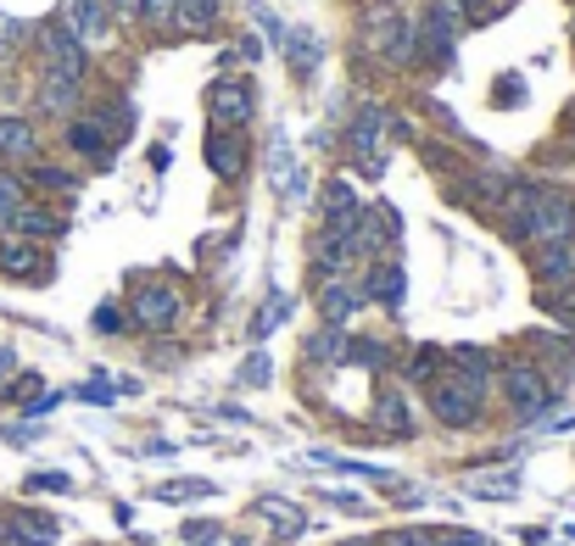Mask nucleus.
Segmentation results:
<instances>
[{
	"instance_id": "f257e3e1",
	"label": "nucleus",
	"mask_w": 575,
	"mask_h": 546,
	"mask_svg": "<svg viewBox=\"0 0 575 546\" xmlns=\"http://www.w3.org/2000/svg\"><path fill=\"white\" fill-rule=\"evenodd\" d=\"M520 245H553V240H575V196L569 190H553V185H536L520 229L509 234Z\"/></svg>"
},
{
	"instance_id": "f03ea898",
	"label": "nucleus",
	"mask_w": 575,
	"mask_h": 546,
	"mask_svg": "<svg viewBox=\"0 0 575 546\" xmlns=\"http://www.w3.org/2000/svg\"><path fill=\"white\" fill-rule=\"evenodd\" d=\"M498 391H503V402H509V413H514L520 424H536V418L558 402L547 369H542V362H531V357L503 362V369H498Z\"/></svg>"
},
{
	"instance_id": "7ed1b4c3",
	"label": "nucleus",
	"mask_w": 575,
	"mask_h": 546,
	"mask_svg": "<svg viewBox=\"0 0 575 546\" xmlns=\"http://www.w3.org/2000/svg\"><path fill=\"white\" fill-rule=\"evenodd\" d=\"M85 73H90V45H78L62 23H45L40 29V78L85 84Z\"/></svg>"
},
{
	"instance_id": "20e7f679",
	"label": "nucleus",
	"mask_w": 575,
	"mask_h": 546,
	"mask_svg": "<svg viewBox=\"0 0 575 546\" xmlns=\"http://www.w3.org/2000/svg\"><path fill=\"white\" fill-rule=\"evenodd\" d=\"M258 112V89L252 78H240V73H224L207 84V123L213 129H246Z\"/></svg>"
},
{
	"instance_id": "39448f33",
	"label": "nucleus",
	"mask_w": 575,
	"mask_h": 546,
	"mask_svg": "<svg viewBox=\"0 0 575 546\" xmlns=\"http://www.w3.org/2000/svg\"><path fill=\"white\" fill-rule=\"evenodd\" d=\"M369 45L391 67H414V56H420V34H414V23H408L397 7H375L369 12Z\"/></svg>"
},
{
	"instance_id": "423d86ee",
	"label": "nucleus",
	"mask_w": 575,
	"mask_h": 546,
	"mask_svg": "<svg viewBox=\"0 0 575 546\" xmlns=\"http://www.w3.org/2000/svg\"><path fill=\"white\" fill-rule=\"evenodd\" d=\"M386 134H391V112L386 107H358V118L347 123V151L358 156V167L369 178L386 173V145H380Z\"/></svg>"
},
{
	"instance_id": "0eeeda50",
	"label": "nucleus",
	"mask_w": 575,
	"mask_h": 546,
	"mask_svg": "<svg viewBox=\"0 0 575 546\" xmlns=\"http://www.w3.org/2000/svg\"><path fill=\"white\" fill-rule=\"evenodd\" d=\"M202 162L218 185H240L246 167H252V145H246L240 129H213L207 123V140H202Z\"/></svg>"
},
{
	"instance_id": "6e6552de",
	"label": "nucleus",
	"mask_w": 575,
	"mask_h": 546,
	"mask_svg": "<svg viewBox=\"0 0 575 546\" xmlns=\"http://www.w3.org/2000/svg\"><path fill=\"white\" fill-rule=\"evenodd\" d=\"M425 407H431V418H436V424H447V429H469V424H480V407H486V402H480V396H469V391H464V385L442 369V374L425 385Z\"/></svg>"
},
{
	"instance_id": "1a4fd4ad",
	"label": "nucleus",
	"mask_w": 575,
	"mask_h": 546,
	"mask_svg": "<svg viewBox=\"0 0 575 546\" xmlns=\"http://www.w3.org/2000/svg\"><path fill=\"white\" fill-rule=\"evenodd\" d=\"M129 318H134L140 329H151V335L174 329V324H180V291H174V285H162V280L134 285V296H129Z\"/></svg>"
},
{
	"instance_id": "9d476101",
	"label": "nucleus",
	"mask_w": 575,
	"mask_h": 546,
	"mask_svg": "<svg viewBox=\"0 0 575 546\" xmlns=\"http://www.w3.org/2000/svg\"><path fill=\"white\" fill-rule=\"evenodd\" d=\"M78 45H101L112 40V12H107V0H62V18H56Z\"/></svg>"
},
{
	"instance_id": "9b49d317",
	"label": "nucleus",
	"mask_w": 575,
	"mask_h": 546,
	"mask_svg": "<svg viewBox=\"0 0 575 546\" xmlns=\"http://www.w3.org/2000/svg\"><path fill=\"white\" fill-rule=\"evenodd\" d=\"M364 307L369 302H364V285L358 280H347V273H336V280H318V318L330 324V329L352 324Z\"/></svg>"
},
{
	"instance_id": "f8f14e48",
	"label": "nucleus",
	"mask_w": 575,
	"mask_h": 546,
	"mask_svg": "<svg viewBox=\"0 0 575 546\" xmlns=\"http://www.w3.org/2000/svg\"><path fill=\"white\" fill-rule=\"evenodd\" d=\"M352 262H358L352 229H330V223H318V234H313V273H318V280H336V273H347Z\"/></svg>"
},
{
	"instance_id": "ddd939ff",
	"label": "nucleus",
	"mask_w": 575,
	"mask_h": 546,
	"mask_svg": "<svg viewBox=\"0 0 575 546\" xmlns=\"http://www.w3.org/2000/svg\"><path fill=\"white\" fill-rule=\"evenodd\" d=\"M56 535H62V524L51 513H34V507H18V513L0 518V540L7 546H56Z\"/></svg>"
},
{
	"instance_id": "4468645a",
	"label": "nucleus",
	"mask_w": 575,
	"mask_h": 546,
	"mask_svg": "<svg viewBox=\"0 0 575 546\" xmlns=\"http://www.w3.org/2000/svg\"><path fill=\"white\" fill-rule=\"evenodd\" d=\"M364 302H375V307H386V313H397L402 307V296H408V280H402V267L397 262H386V256H375L369 262V273H364Z\"/></svg>"
},
{
	"instance_id": "2eb2a0df",
	"label": "nucleus",
	"mask_w": 575,
	"mask_h": 546,
	"mask_svg": "<svg viewBox=\"0 0 575 546\" xmlns=\"http://www.w3.org/2000/svg\"><path fill=\"white\" fill-rule=\"evenodd\" d=\"M531 273L536 285H575V240H553V245H531Z\"/></svg>"
},
{
	"instance_id": "dca6fc26",
	"label": "nucleus",
	"mask_w": 575,
	"mask_h": 546,
	"mask_svg": "<svg viewBox=\"0 0 575 546\" xmlns=\"http://www.w3.org/2000/svg\"><path fill=\"white\" fill-rule=\"evenodd\" d=\"M18 240H34V245H45V240H62L67 234V218L62 212H51V207H40V201H23L18 212H12V223H7Z\"/></svg>"
},
{
	"instance_id": "f3484780",
	"label": "nucleus",
	"mask_w": 575,
	"mask_h": 546,
	"mask_svg": "<svg viewBox=\"0 0 575 546\" xmlns=\"http://www.w3.org/2000/svg\"><path fill=\"white\" fill-rule=\"evenodd\" d=\"M358 212H364V201H358V190H352V178H330V185H324V196H318V218L330 223V229H352Z\"/></svg>"
},
{
	"instance_id": "a211bd4d",
	"label": "nucleus",
	"mask_w": 575,
	"mask_h": 546,
	"mask_svg": "<svg viewBox=\"0 0 575 546\" xmlns=\"http://www.w3.org/2000/svg\"><path fill=\"white\" fill-rule=\"evenodd\" d=\"M391 234H397V212H391V207H364L358 223H352V245H358V256H380Z\"/></svg>"
},
{
	"instance_id": "6ab92c4d",
	"label": "nucleus",
	"mask_w": 575,
	"mask_h": 546,
	"mask_svg": "<svg viewBox=\"0 0 575 546\" xmlns=\"http://www.w3.org/2000/svg\"><path fill=\"white\" fill-rule=\"evenodd\" d=\"M0 273L7 280H45V251L34 240H0Z\"/></svg>"
},
{
	"instance_id": "aec40b11",
	"label": "nucleus",
	"mask_w": 575,
	"mask_h": 546,
	"mask_svg": "<svg viewBox=\"0 0 575 546\" xmlns=\"http://www.w3.org/2000/svg\"><path fill=\"white\" fill-rule=\"evenodd\" d=\"M40 156V129L29 118H0V162H34Z\"/></svg>"
},
{
	"instance_id": "412c9836",
	"label": "nucleus",
	"mask_w": 575,
	"mask_h": 546,
	"mask_svg": "<svg viewBox=\"0 0 575 546\" xmlns=\"http://www.w3.org/2000/svg\"><path fill=\"white\" fill-rule=\"evenodd\" d=\"M67 145L78 151V156H90V162H107V151H112V140H107V129L85 112V118H67Z\"/></svg>"
},
{
	"instance_id": "4be33fe9",
	"label": "nucleus",
	"mask_w": 575,
	"mask_h": 546,
	"mask_svg": "<svg viewBox=\"0 0 575 546\" xmlns=\"http://www.w3.org/2000/svg\"><path fill=\"white\" fill-rule=\"evenodd\" d=\"M174 29H180V34H191V40H207V34L218 29V0H180Z\"/></svg>"
},
{
	"instance_id": "5701e85b",
	"label": "nucleus",
	"mask_w": 575,
	"mask_h": 546,
	"mask_svg": "<svg viewBox=\"0 0 575 546\" xmlns=\"http://www.w3.org/2000/svg\"><path fill=\"white\" fill-rule=\"evenodd\" d=\"M375 418L397 435V440H408L414 435V418H408V396L402 391H380V402H375Z\"/></svg>"
},
{
	"instance_id": "b1692460",
	"label": "nucleus",
	"mask_w": 575,
	"mask_h": 546,
	"mask_svg": "<svg viewBox=\"0 0 575 546\" xmlns=\"http://www.w3.org/2000/svg\"><path fill=\"white\" fill-rule=\"evenodd\" d=\"M73 107H78V84L40 78V112H51V118H73Z\"/></svg>"
},
{
	"instance_id": "393cba45",
	"label": "nucleus",
	"mask_w": 575,
	"mask_h": 546,
	"mask_svg": "<svg viewBox=\"0 0 575 546\" xmlns=\"http://www.w3.org/2000/svg\"><path fill=\"white\" fill-rule=\"evenodd\" d=\"M258 513H263V518H274V535H302V529H307V518H302L291 502H280V496H263V502H258Z\"/></svg>"
},
{
	"instance_id": "a878e982",
	"label": "nucleus",
	"mask_w": 575,
	"mask_h": 546,
	"mask_svg": "<svg viewBox=\"0 0 575 546\" xmlns=\"http://www.w3.org/2000/svg\"><path fill=\"white\" fill-rule=\"evenodd\" d=\"M442 369H447V351H436V346H420L414 357H408V380L414 385H431Z\"/></svg>"
},
{
	"instance_id": "bb28decb",
	"label": "nucleus",
	"mask_w": 575,
	"mask_h": 546,
	"mask_svg": "<svg viewBox=\"0 0 575 546\" xmlns=\"http://www.w3.org/2000/svg\"><path fill=\"white\" fill-rule=\"evenodd\" d=\"M29 201V185H23V178L12 173V167H0V229H7L12 223V212Z\"/></svg>"
},
{
	"instance_id": "cd10ccee",
	"label": "nucleus",
	"mask_w": 575,
	"mask_h": 546,
	"mask_svg": "<svg viewBox=\"0 0 575 546\" xmlns=\"http://www.w3.org/2000/svg\"><path fill=\"white\" fill-rule=\"evenodd\" d=\"M302 357H307V362H341V329L324 324L313 340H302Z\"/></svg>"
},
{
	"instance_id": "c85d7f7f",
	"label": "nucleus",
	"mask_w": 575,
	"mask_h": 546,
	"mask_svg": "<svg viewBox=\"0 0 575 546\" xmlns=\"http://www.w3.org/2000/svg\"><path fill=\"white\" fill-rule=\"evenodd\" d=\"M542 307H547L564 329H575V285H547V291H542Z\"/></svg>"
},
{
	"instance_id": "c756f323",
	"label": "nucleus",
	"mask_w": 575,
	"mask_h": 546,
	"mask_svg": "<svg viewBox=\"0 0 575 546\" xmlns=\"http://www.w3.org/2000/svg\"><path fill=\"white\" fill-rule=\"evenodd\" d=\"M29 185H40V190H78V178H73L67 167H51V162H34V173H29Z\"/></svg>"
},
{
	"instance_id": "7c9ffc66",
	"label": "nucleus",
	"mask_w": 575,
	"mask_h": 546,
	"mask_svg": "<svg viewBox=\"0 0 575 546\" xmlns=\"http://www.w3.org/2000/svg\"><path fill=\"white\" fill-rule=\"evenodd\" d=\"M291 67H296L302 78H307V73L318 67V45L307 40V29H291Z\"/></svg>"
},
{
	"instance_id": "2f4dec72",
	"label": "nucleus",
	"mask_w": 575,
	"mask_h": 546,
	"mask_svg": "<svg viewBox=\"0 0 575 546\" xmlns=\"http://www.w3.org/2000/svg\"><path fill=\"white\" fill-rule=\"evenodd\" d=\"M174 12H180V0H140V23H151V29H169Z\"/></svg>"
},
{
	"instance_id": "473e14b6",
	"label": "nucleus",
	"mask_w": 575,
	"mask_h": 546,
	"mask_svg": "<svg viewBox=\"0 0 575 546\" xmlns=\"http://www.w3.org/2000/svg\"><path fill=\"white\" fill-rule=\"evenodd\" d=\"M207 491H213L207 480H174V485H156L162 502H191V496H207Z\"/></svg>"
},
{
	"instance_id": "72a5a7b5",
	"label": "nucleus",
	"mask_w": 575,
	"mask_h": 546,
	"mask_svg": "<svg viewBox=\"0 0 575 546\" xmlns=\"http://www.w3.org/2000/svg\"><path fill=\"white\" fill-rule=\"evenodd\" d=\"M469 491H475V496H514V491H520V480H514V474H498V480H469Z\"/></svg>"
},
{
	"instance_id": "f704fd0d",
	"label": "nucleus",
	"mask_w": 575,
	"mask_h": 546,
	"mask_svg": "<svg viewBox=\"0 0 575 546\" xmlns=\"http://www.w3.org/2000/svg\"><path fill=\"white\" fill-rule=\"evenodd\" d=\"M240 385H269V357L263 351L240 362Z\"/></svg>"
},
{
	"instance_id": "c9c22d12",
	"label": "nucleus",
	"mask_w": 575,
	"mask_h": 546,
	"mask_svg": "<svg viewBox=\"0 0 575 546\" xmlns=\"http://www.w3.org/2000/svg\"><path fill=\"white\" fill-rule=\"evenodd\" d=\"M436 540H442V546H491V540H486V535H475V529H442Z\"/></svg>"
},
{
	"instance_id": "e433bc0d",
	"label": "nucleus",
	"mask_w": 575,
	"mask_h": 546,
	"mask_svg": "<svg viewBox=\"0 0 575 546\" xmlns=\"http://www.w3.org/2000/svg\"><path fill=\"white\" fill-rule=\"evenodd\" d=\"M67 474H29V491H67Z\"/></svg>"
},
{
	"instance_id": "4c0bfd02",
	"label": "nucleus",
	"mask_w": 575,
	"mask_h": 546,
	"mask_svg": "<svg viewBox=\"0 0 575 546\" xmlns=\"http://www.w3.org/2000/svg\"><path fill=\"white\" fill-rule=\"evenodd\" d=\"M118 324H123L118 307H96V329H101V335H118Z\"/></svg>"
},
{
	"instance_id": "58836bf2",
	"label": "nucleus",
	"mask_w": 575,
	"mask_h": 546,
	"mask_svg": "<svg viewBox=\"0 0 575 546\" xmlns=\"http://www.w3.org/2000/svg\"><path fill=\"white\" fill-rule=\"evenodd\" d=\"M107 12L123 18V23H134V18H140V0H107Z\"/></svg>"
},
{
	"instance_id": "ea45409f",
	"label": "nucleus",
	"mask_w": 575,
	"mask_h": 546,
	"mask_svg": "<svg viewBox=\"0 0 575 546\" xmlns=\"http://www.w3.org/2000/svg\"><path fill=\"white\" fill-rule=\"evenodd\" d=\"M380 546H420V535H414V524H408V529H391Z\"/></svg>"
},
{
	"instance_id": "a19ab883",
	"label": "nucleus",
	"mask_w": 575,
	"mask_h": 546,
	"mask_svg": "<svg viewBox=\"0 0 575 546\" xmlns=\"http://www.w3.org/2000/svg\"><path fill=\"white\" fill-rule=\"evenodd\" d=\"M34 391H40V374H23V380L7 391V396H18V402H23V396H34Z\"/></svg>"
},
{
	"instance_id": "79ce46f5",
	"label": "nucleus",
	"mask_w": 575,
	"mask_h": 546,
	"mask_svg": "<svg viewBox=\"0 0 575 546\" xmlns=\"http://www.w3.org/2000/svg\"><path fill=\"white\" fill-rule=\"evenodd\" d=\"M514 101H520V84L503 78V84H498V107H514Z\"/></svg>"
},
{
	"instance_id": "37998d69",
	"label": "nucleus",
	"mask_w": 575,
	"mask_h": 546,
	"mask_svg": "<svg viewBox=\"0 0 575 546\" xmlns=\"http://www.w3.org/2000/svg\"><path fill=\"white\" fill-rule=\"evenodd\" d=\"M78 396H85V402H112V391H107V385H85Z\"/></svg>"
},
{
	"instance_id": "c03bdc74",
	"label": "nucleus",
	"mask_w": 575,
	"mask_h": 546,
	"mask_svg": "<svg viewBox=\"0 0 575 546\" xmlns=\"http://www.w3.org/2000/svg\"><path fill=\"white\" fill-rule=\"evenodd\" d=\"M12 369H18V357H12V351H7V346H0V380H7V374H12Z\"/></svg>"
},
{
	"instance_id": "a18cd8bd",
	"label": "nucleus",
	"mask_w": 575,
	"mask_h": 546,
	"mask_svg": "<svg viewBox=\"0 0 575 546\" xmlns=\"http://www.w3.org/2000/svg\"><path fill=\"white\" fill-rule=\"evenodd\" d=\"M341 546H369V540H341Z\"/></svg>"
},
{
	"instance_id": "49530a36",
	"label": "nucleus",
	"mask_w": 575,
	"mask_h": 546,
	"mask_svg": "<svg viewBox=\"0 0 575 546\" xmlns=\"http://www.w3.org/2000/svg\"><path fill=\"white\" fill-rule=\"evenodd\" d=\"M569 129H575V112H569Z\"/></svg>"
},
{
	"instance_id": "de8ad7c7",
	"label": "nucleus",
	"mask_w": 575,
	"mask_h": 546,
	"mask_svg": "<svg viewBox=\"0 0 575 546\" xmlns=\"http://www.w3.org/2000/svg\"><path fill=\"white\" fill-rule=\"evenodd\" d=\"M464 7H469V0H464Z\"/></svg>"
}]
</instances>
